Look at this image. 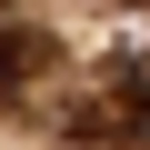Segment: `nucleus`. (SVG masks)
<instances>
[{
  "label": "nucleus",
  "mask_w": 150,
  "mask_h": 150,
  "mask_svg": "<svg viewBox=\"0 0 150 150\" xmlns=\"http://www.w3.org/2000/svg\"><path fill=\"white\" fill-rule=\"evenodd\" d=\"M30 70H40V30L30 20H0V90H20Z\"/></svg>",
  "instance_id": "nucleus-2"
},
{
  "label": "nucleus",
  "mask_w": 150,
  "mask_h": 150,
  "mask_svg": "<svg viewBox=\"0 0 150 150\" xmlns=\"http://www.w3.org/2000/svg\"><path fill=\"white\" fill-rule=\"evenodd\" d=\"M70 130H80V140H150V80H130V70H120L90 110H70Z\"/></svg>",
  "instance_id": "nucleus-1"
}]
</instances>
